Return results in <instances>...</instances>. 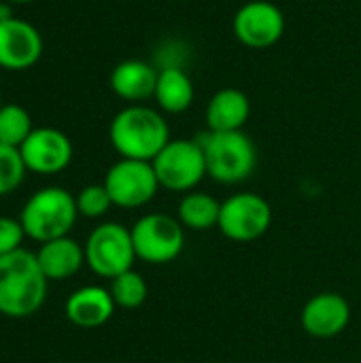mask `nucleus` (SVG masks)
<instances>
[{"instance_id": "obj_1", "label": "nucleus", "mask_w": 361, "mask_h": 363, "mask_svg": "<svg viewBox=\"0 0 361 363\" xmlns=\"http://www.w3.org/2000/svg\"><path fill=\"white\" fill-rule=\"evenodd\" d=\"M109 138L121 157L153 162L170 143V128L160 111L147 104H130L113 117Z\"/></svg>"}, {"instance_id": "obj_2", "label": "nucleus", "mask_w": 361, "mask_h": 363, "mask_svg": "<svg viewBox=\"0 0 361 363\" xmlns=\"http://www.w3.org/2000/svg\"><path fill=\"white\" fill-rule=\"evenodd\" d=\"M47 298V277L36 253L13 251L0 257V315L26 319L40 311Z\"/></svg>"}, {"instance_id": "obj_3", "label": "nucleus", "mask_w": 361, "mask_h": 363, "mask_svg": "<svg viewBox=\"0 0 361 363\" xmlns=\"http://www.w3.org/2000/svg\"><path fill=\"white\" fill-rule=\"evenodd\" d=\"M77 217V198L70 191L62 187H45L23 204L19 221L26 236L38 242H49L68 236Z\"/></svg>"}, {"instance_id": "obj_4", "label": "nucleus", "mask_w": 361, "mask_h": 363, "mask_svg": "<svg viewBox=\"0 0 361 363\" xmlns=\"http://www.w3.org/2000/svg\"><path fill=\"white\" fill-rule=\"evenodd\" d=\"M204 157L206 174L223 185H236L251 177L257 164L253 140L243 132H209L198 138Z\"/></svg>"}, {"instance_id": "obj_5", "label": "nucleus", "mask_w": 361, "mask_h": 363, "mask_svg": "<svg viewBox=\"0 0 361 363\" xmlns=\"http://www.w3.org/2000/svg\"><path fill=\"white\" fill-rule=\"evenodd\" d=\"M151 164L160 187L170 191H191L206 177V157L198 138H170Z\"/></svg>"}, {"instance_id": "obj_6", "label": "nucleus", "mask_w": 361, "mask_h": 363, "mask_svg": "<svg viewBox=\"0 0 361 363\" xmlns=\"http://www.w3.org/2000/svg\"><path fill=\"white\" fill-rule=\"evenodd\" d=\"M130 232L136 257L147 264H170L185 247V228L164 213L140 217Z\"/></svg>"}, {"instance_id": "obj_7", "label": "nucleus", "mask_w": 361, "mask_h": 363, "mask_svg": "<svg viewBox=\"0 0 361 363\" xmlns=\"http://www.w3.org/2000/svg\"><path fill=\"white\" fill-rule=\"evenodd\" d=\"M85 262L102 279H115L128 270L136 259L132 232L121 223L98 225L85 242Z\"/></svg>"}, {"instance_id": "obj_8", "label": "nucleus", "mask_w": 361, "mask_h": 363, "mask_svg": "<svg viewBox=\"0 0 361 363\" xmlns=\"http://www.w3.org/2000/svg\"><path fill=\"white\" fill-rule=\"evenodd\" d=\"M104 187L113 200V206L140 208L155 198L160 181L151 162L121 157L109 168L104 177Z\"/></svg>"}, {"instance_id": "obj_9", "label": "nucleus", "mask_w": 361, "mask_h": 363, "mask_svg": "<svg viewBox=\"0 0 361 363\" xmlns=\"http://www.w3.org/2000/svg\"><path fill=\"white\" fill-rule=\"evenodd\" d=\"M272 223V208L266 198L240 191L221 202L219 230L234 242H251L262 238Z\"/></svg>"}, {"instance_id": "obj_10", "label": "nucleus", "mask_w": 361, "mask_h": 363, "mask_svg": "<svg viewBox=\"0 0 361 363\" xmlns=\"http://www.w3.org/2000/svg\"><path fill=\"white\" fill-rule=\"evenodd\" d=\"M232 32L249 49H268L285 34V15L270 0H251L234 13Z\"/></svg>"}, {"instance_id": "obj_11", "label": "nucleus", "mask_w": 361, "mask_h": 363, "mask_svg": "<svg viewBox=\"0 0 361 363\" xmlns=\"http://www.w3.org/2000/svg\"><path fill=\"white\" fill-rule=\"evenodd\" d=\"M19 153L30 172L57 174L72 162V143L57 128H34Z\"/></svg>"}, {"instance_id": "obj_12", "label": "nucleus", "mask_w": 361, "mask_h": 363, "mask_svg": "<svg viewBox=\"0 0 361 363\" xmlns=\"http://www.w3.org/2000/svg\"><path fill=\"white\" fill-rule=\"evenodd\" d=\"M45 43L40 32L26 19L11 17L0 21V68L21 72L38 64Z\"/></svg>"}, {"instance_id": "obj_13", "label": "nucleus", "mask_w": 361, "mask_h": 363, "mask_svg": "<svg viewBox=\"0 0 361 363\" xmlns=\"http://www.w3.org/2000/svg\"><path fill=\"white\" fill-rule=\"evenodd\" d=\"M351 321V306L349 302L334 291H323L313 296L300 315L302 330L313 338H334L347 330Z\"/></svg>"}, {"instance_id": "obj_14", "label": "nucleus", "mask_w": 361, "mask_h": 363, "mask_svg": "<svg viewBox=\"0 0 361 363\" xmlns=\"http://www.w3.org/2000/svg\"><path fill=\"white\" fill-rule=\"evenodd\" d=\"M157 72L145 60H123L111 72V89L130 104H143L155 94Z\"/></svg>"}, {"instance_id": "obj_15", "label": "nucleus", "mask_w": 361, "mask_h": 363, "mask_svg": "<svg viewBox=\"0 0 361 363\" xmlns=\"http://www.w3.org/2000/svg\"><path fill=\"white\" fill-rule=\"evenodd\" d=\"M115 300L104 287H81L66 302V317L72 325L83 330H96L104 325L115 313Z\"/></svg>"}, {"instance_id": "obj_16", "label": "nucleus", "mask_w": 361, "mask_h": 363, "mask_svg": "<svg viewBox=\"0 0 361 363\" xmlns=\"http://www.w3.org/2000/svg\"><path fill=\"white\" fill-rule=\"evenodd\" d=\"M251 115V100L238 87H223L215 91L206 104L209 132H238Z\"/></svg>"}, {"instance_id": "obj_17", "label": "nucleus", "mask_w": 361, "mask_h": 363, "mask_svg": "<svg viewBox=\"0 0 361 363\" xmlns=\"http://www.w3.org/2000/svg\"><path fill=\"white\" fill-rule=\"evenodd\" d=\"M36 259L47 281H64L81 270L85 264V249L77 240L64 236L43 242Z\"/></svg>"}, {"instance_id": "obj_18", "label": "nucleus", "mask_w": 361, "mask_h": 363, "mask_svg": "<svg viewBox=\"0 0 361 363\" xmlns=\"http://www.w3.org/2000/svg\"><path fill=\"white\" fill-rule=\"evenodd\" d=\"M194 83L191 77L181 66H164L157 72V85H155V102L164 113L181 115L194 104Z\"/></svg>"}, {"instance_id": "obj_19", "label": "nucleus", "mask_w": 361, "mask_h": 363, "mask_svg": "<svg viewBox=\"0 0 361 363\" xmlns=\"http://www.w3.org/2000/svg\"><path fill=\"white\" fill-rule=\"evenodd\" d=\"M221 202L204 191H187L179 202V221L183 228L194 232H204L219 228Z\"/></svg>"}, {"instance_id": "obj_20", "label": "nucleus", "mask_w": 361, "mask_h": 363, "mask_svg": "<svg viewBox=\"0 0 361 363\" xmlns=\"http://www.w3.org/2000/svg\"><path fill=\"white\" fill-rule=\"evenodd\" d=\"M32 117L21 104H2L0 108V143L9 147H21L32 134Z\"/></svg>"}, {"instance_id": "obj_21", "label": "nucleus", "mask_w": 361, "mask_h": 363, "mask_svg": "<svg viewBox=\"0 0 361 363\" xmlns=\"http://www.w3.org/2000/svg\"><path fill=\"white\" fill-rule=\"evenodd\" d=\"M111 296L115 300L117 306L121 308H138L145 304L147 300V283L143 279V274L134 272V270H128L119 277H115L111 281Z\"/></svg>"}, {"instance_id": "obj_22", "label": "nucleus", "mask_w": 361, "mask_h": 363, "mask_svg": "<svg viewBox=\"0 0 361 363\" xmlns=\"http://www.w3.org/2000/svg\"><path fill=\"white\" fill-rule=\"evenodd\" d=\"M26 170L19 149L0 143V196L15 191L21 185Z\"/></svg>"}, {"instance_id": "obj_23", "label": "nucleus", "mask_w": 361, "mask_h": 363, "mask_svg": "<svg viewBox=\"0 0 361 363\" xmlns=\"http://www.w3.org/2000/svg\"><path fill=\"white\" fill-rule=\"evenodd\" d=\"M111 206H113V200H111L104 183L102 185H87L77 196L79 215L89 217V219H98V217L106 215Z\"/></svg>"}, {"instance_id": "obj_24", "label": "nucleus", "mask_w": 361, "mask_h": 363, "mask_svg": "<svg viewBox=\"0 0 361 363\" xmlns=\"http://www.w3.org/2000/svg\"><path fill=\"white\" fill-rule=\"evenodd\" d=\"M23 236H26V232H23V225L19 219L0 217V257L9 255L13 251H19Z\"/></svg>"}, {"instance_id": "obj_25", "label": "nucleus", "mask_w": 361, "mask_h": 363, "mask_svg": "<svg viewBox=\"0 0 361 363\" xmlns=\"http://www.w3.org/2000/svg\"><path fill=\"white\" fill-rule=\"evenodd\" d=\"M11 17H15L13 15V4L6 2V0H0V21H6Z\"/></svg>"}, {"instance_id": "obj_26", "label": "nucleus", "mask_w": 361, "mask_h": 363, "mask_svg": "<svg viewBox=\"0 0 361 363\" xmlns=\"http://www.w3.org/2000/svg\"><path fill=\"white\" fill-rule=\"evenodd\" d=\"M11 4H28V2H34V0H6Z\"/></svg>"}, {"instance_id": "obj_27", "label": "nucleus", "mask_w": 361, "mask_h": 363, "mask_svg": "<svg viewBox=\"0 0 361 363\" xmlns=\"http://www.w3.org/2000/svg\"><path fill=\"white\" fill-rule=\"evenodd\" d=\"M0 108H2V91H0Z\"/></svg>"}]
</instances>
